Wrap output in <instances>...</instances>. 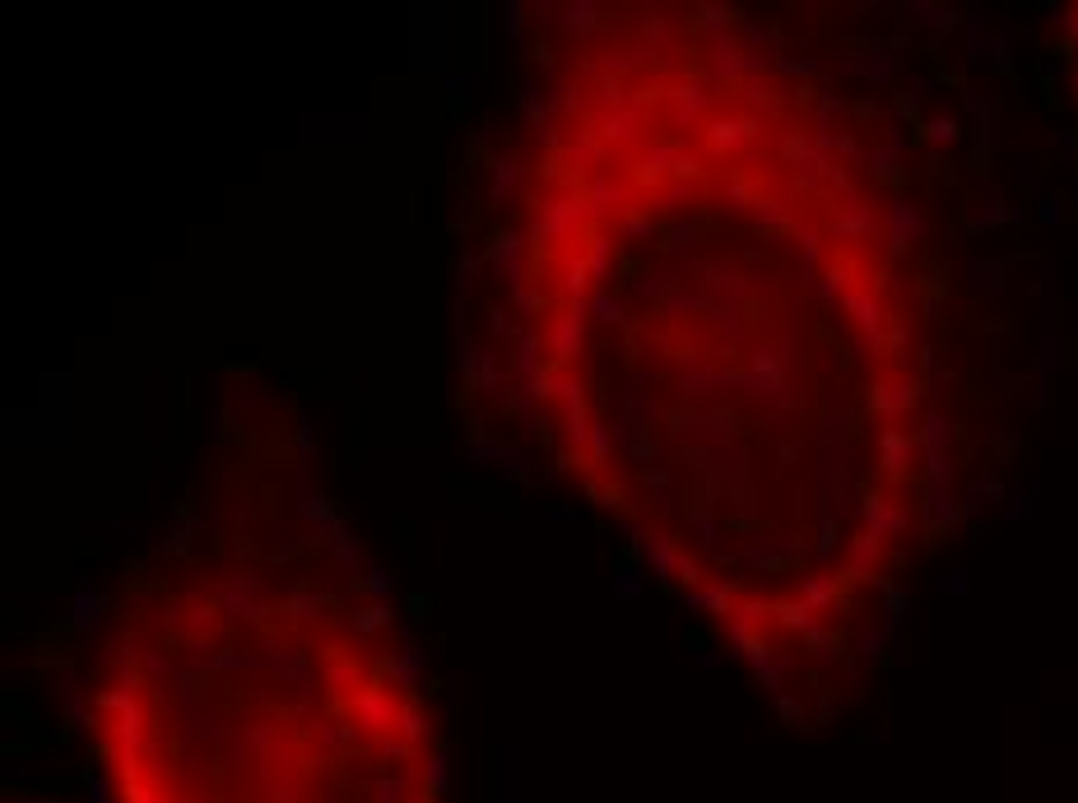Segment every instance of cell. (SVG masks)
<instances>
[{"mask_svg":"<svg viewBox=\"0 0 1078 803\" xmlns=\"http://www.w3.org/2000/svg\"><path fill=\"white\" fill-rule=\"evenodd\" d=\"M558 469L777 678L842 669L934 506L921 283L837 107L730 24L581 28L507 223Z\"/></svg>","mask_w":1078,"mask_h":803,"instance_id":"obj_1","label":"cell"},{"mask_svg":"<svg viewBox=\"0 0 1078 803\" xmlns=\"http://www.w3.org/2000/svg\"><path fill=\"white\" fill-rule=\"evenodd\" d=\"M89 738L108 803H446L433 715L381 627L252 558L126 590Z\"/></svg>","mask_w":1078,"mask_h":803,"instance_id":"obj_2","label":"cell"},{"mask_svg":"<svg viewBox=\"0 0 1078 803\" xmlns=\"http://www.w3.org/2000/svg\"><path fill=\"white\" fill-rule=\"evenodd\" d=\"M1074 52H1078V10H1074ZM1074 66H1078V56H1074Z\"/></svg>","mask_w":1078,"mask_h":803,"instance_id":"obj_3","label":"cell"}]
</instances>
